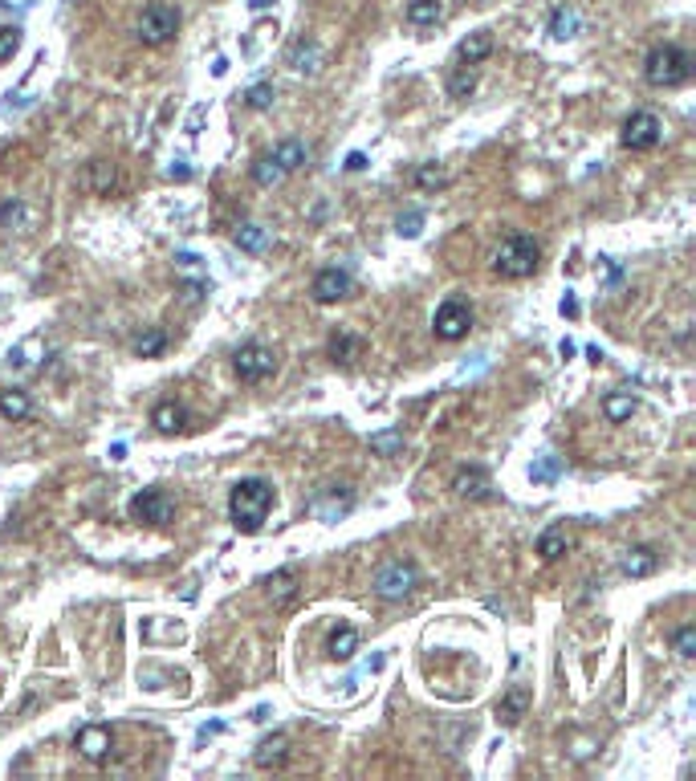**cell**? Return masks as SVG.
Wrapping results in <instances>:
<instances>
[{
	"label": "cell",
	"instance_id": "48",
	"mask_svg": "<svg viewBox=\"0 0 696 781\" xmlns=\"http://www.w3.org/2000/svg\"><path fill=\"white\" fill-rule=\"evenodd\" d=\"M175 260H180V265H188V268H192V265H200V257H196V252H180V257H175Z\"/></svg>",
	"mask_w": 696,
	"mask_h": 781
},
{
	"label": "cell",
	"instance_id": "29",
	"mask_svg": "<svg viewBox=\"0 0 696 781\" xmlns=\"http://www.w3.org/2000/svg\"><path fill=\"white\" fill-rule=\"evenodd\" d=\"M33 411V403H29V395L25 390H17V387H9V390H0V415H5V419H25V415Z\"/></svg>",
	"mask_w": 696,
	"mask_h": 781
},
{
	"label": "cell",
	"instance_id": "2",
	"mask_svg": "<svg viewBox=\"0 0 696 781\" xmlns=\"http://www.w3.org/2000/svg\"><path fill=\"white\" fill-rule=\"evenodd\" d=\"M644 78L652 81L655 89H676L692 78V53L680 45H655L652 53L644 57Z\"/></svg>",
	"mask_w": 696,
	"mask_h": 781
},
{
	"label": "cell",
	"instance_id": "5",
	"mask_svg": "<svg viewBox=\"0 0 696 781\" xmlns=\"http://www.w3.org/2000/svg\"><path fill=\"white\" fill-rule=\"evenodd\" d=\"M175 29H180V8L164 5V0H155V5L143 8V16H139V41L143 45H167V41L175 37Z\"/></svg>",
	"mask_w": 696,
	"mask_h": 781
},
{
	"label": "cell",
	"instance_id": "38",
	"mask_svg": "<svg viewBox=\"0 0 696 781\" xmlns=\"http://www.w3.org/2000/svg\"><path fill=\"white\" fill-rule=\"evenodd\" d=\"M672 647H676L680 659H692L696 655V626H680V631L672 635Z\"/></svg>",
	"mask_w": 696,
	"mask_h": 781
},
{
	"label": "cell",
	"instance_id": "14",
	"mask_svg": "<svg viewBox=\"0 0 696 781\" xmlns=\"http://www.w3.org/2000/svg\"><path fill=\"white\" fill-rule=\"evenodd\" d=\"M297 590H302V569L297 566H281L265 578V594L273 598V607H289Z\"/></svg>",
	"mask_w": 696,
	"mask_h": 781
},
{
	"label": "cell",
	"instance_id": "19",
	"mask_svg": "<svg viewBox=\"0 0 696 781\" xmlns=\"http://www.w3.org/2000/svg\"><path fill=\"white\" fill-rule=\"evenodd\" d=\"M489 53H493V33H489V29L468 33V37L456 45V61H460V65H481Z\"/></svg>",
	"mask_w": 696,
	"mask_h": 781
},
{
	"label": "cell",
	"instance_id": "45",
	"mask_svg": "<svg viewBox=\"0 0 696 781\" xmlns=\"http://www.w3.org/2000/svg\"><path fill=\"white\" fill-rule=\"evenodd\" d=\"M558 309H562V317H578V301H574V293H566Z\"/></svg>",
	"mask_w": 696,
	"mask_h": 781
},
{
	"label": "cell",
	"instance_id": "13",
	"mask_svg": "<svg viewBox=\"0 0 696 781\" xmlns=\"http://www.w3.org/2000/svg\"><path fill=\"white\" fill-rule=\"evenodd\" d=\"M452 488H456V496H465V501H489L493 496V480L481 464H465V468L452 476Z\"/></svg>",
	"mask_w": 696,
	"mask_h": 781
},
{
	"label": "cell",
	"instance_id": "42",
	"mask_svg": "<svg viewBox=\"0 0 696 781\" xmlns=\"http://www.w3.org/2000/svg\"><path fill=\"white\" fill-rule=\"evenodd\" d=\"M204 114H208V106H196V110H192V118H188V135H200V122H204Z\"/></svg>",
	"mask_w": 696,
	"mask_h": 781
},
{
	"label": "cell",
	"instance_id": "11",
	"mask_svg": "<svg viewBox=\"0 0 696 781\" xmlns=\"http://www.w3.org/2000/svg\"><path fill=\"white\" fill-rule=\"evenodd\" d=\"M351 289H354V281H351L346 268H322V273L314 277V285H310L314 301H322V306H334V301L351 297Z\"/></svg>",
	"mask_w": 696,
	"mask_h": 781
},
{
	"label": "cell",
	"instance_id": "15",
	"mask_svg": "<svg viewBox=\"0 0 696 781\" xmlns=\"http://www.w3.org/2000/svg\"><path fill=\"white\" fill-rule=\"evenodd\" d=\"M326 354L334 358V362L351 366V362H359V358L367 354V338H362V334H351V330H338V334H330Z\"/></svg>",
	"mask_w": 696,
	"mask_h": 781
},
{
	"label": "cell",
	"instance_id": "26",
	"mask_svg": "<svg viewBox=\"0 0 696 781\" xmlns=\"http://www.w3.org/2000/svg\"><path fill=\"white\" fill-rule=\"evenodd\" d=\"M566 550H570V537H566V529H562V525H550L546 533L538 537V553H541V561H558Z\"/></svg>",
	"mask_w": 696,
	"mask_h": 781
},
{
	"label": "cell",
	"instance_id": "23",
	"mask_svg": "<svg viewBox=\"0 0 696 781\" xmlns=\"http://www.w3.org/2000/svg\"><path fill=\"white\" fill-rule=\"evenodd\" d=\"M306 155H310V151H306V143H302V138H281V143L273 146V163H277V167L286 171V175H289V171H297V167H302V163H306Z\"/></svg>",
	"mask_w": 696,
	"mask_h": 781
},
{
	"label": "cell",
	"instance_id": "35",
	"mask_svg": "<svg viewBox=\"0 0 696 781\" xmlns=\"http://www.w3.org/2000/svg\"><path fill=\"white\" fill-rule=\"evenodd\" d=\"M416 187L419 192H444V187H448V175H444L440 167H432V163H424V167L416 171Z\"/></svg>",
	"mask_w": 696,
	"mask_h": 781
},
{
	"label": "cell",
	"instance_id": "43",
	"mask_svg": "<svg viewBox=\"0 0 696 781\" xmlns=\"http://www.w3.org/2000/svg\"><path fill=\"white\" fill-rule=\"evenodd\" d=\"M362 167H367V155H362V151L346 155V171H362Z\"/></svg>",
	"mask_w": 696,
	"mask_h": 781
},
{
	"label": "cell",
	"instance_id": "27",
	"mask_svg": "<svg viewBox=\"0 0 696 781\" xmlns=\"http://www.w3.org/2000/svg\"><path fill=\"white\" fill-rule=\"evenodd\" d=\"M440 16H444L440 0H408V24H416V29H428V24H436Z\"/></svg>",
	"mask_w": 696,
	"mask_h": 781
},
{
	"label": "cell",
	"instance_id": "37",
	"mask_svg": "<svg viewBox=\"0 0 696 781\" xmlns=\"http://www.w3.org/2000/svg\"><path fill=\"white\" fill-rule=\"evenodd\" d=\"M164 346H167V334L164 330H147L139 342H135V354H139V358H155V354H164Z\"/></svg>",
	"mask_w": 696,
	"mask_h": 781
},
{
	"label": "cell",
	"instance_id": "4",
	"mask_svg": "<svg viewBox=\"0 0 696 781\" xmlns=\"http://www.w3.org/2000/svg\"><path fill=\"white\" fill-rule=\"evenodd\" d=\"M371 586H375V594L383 602H403L419 586V566L416 561L395 558V561H387V566H379V574H375V582Z\"/></svg>",
	"mask_w": 696,
	"mask_h": 781
},
{
	"label": "cell",
	"instance_id": "25",
	"mask_svg": "<svg viewBox=\"0 0 696 781\" xmlns=\"http://www.w3.org/2000/svg\"><path fill=\"white\" fill-rule=\"evenodd\" d=\"M354 651H359V631H354L351 623H343L334 635L326 639V655L330 659H351Z\"/></svg>",
	"mask_w": 696,
	"mask_h": 781
},
{
	"label": "cell",
	"instance_id": "47",
	"mask_svg": "<svg viewBox=\"0 0 696 781\" xmlns=\"http://www.w3.org/2000/svg\"><path fill=\"white\" fill-rule=\"evenodd\" d=\"M216 732H224V724H221V720H216V724H204V729H200V740L216 737Z\"/></svg>",
	"mask_w": 696,
	"mask_h": 781
},
{
	"label": "cell",
	"instance_id": "49",
	"mask_svg": "<svg viewBox=\"0 0 696 781\" xmlns=\"http://www.w3.org/2000/svg\"><path fill=\"white\" fill-rule=\"evenodd\" d=\"M110 460H127V444H115V447H110Z\"/></svg>",
	"mask_w": 696,
	"mask_h": 781
},
{
	"label": "cell",
	"instance_id": "36",
	"mask_svg": "<svg viewBox=\"0 0 696 781\" xmlns=\"http://www.w3.org/2000/svg\"><path fill=\"white\" fill-rule=\"evenodd\" d=\"M400 447H403V431H400V428L375 431V436H371V452H379V456H395Z\"/></svg>",
	"mask_w": 696,
	"mask_h": 781
},
{
	"label": "cell",
	"instance_id": "28",
	"mask_svg": "<svg viewBox=\"0 0 696 781\" xmlns=\"http://www.w3.org/2000/svg\"><path fill=\"white\" fill-rule=\"evenodd\" d=\"M558 476H562V456L541 452L538 460L530 464V480H533V485H554Z\"/></svg>",
	"mask_w": 696,
	"mask_h": 781
},
{
	"label": "cell",
	"instance_id": "32",
	"mask_svg": "<svg viewBox=\"0 0 696 781\" xmlns=\"http://www.w3.org/2000/svg\"><path fill=\"white\" fill-rule=\"evenodd\" d=\"M240 98H245L249 110H269L273 98H277V89H273V81H257V86H249Z\"/></svg>",
	"mask_w": 696,
	"mask_h": 781
},
{
	"label": "cell",
	"instance_id": "17",
	"mask_svg": "<svg viewBox=\"0 0 696 781\" xmlns=\"http://www.w3.org/2000/svg\"><path fill=\"white\" fill-rule=\"evenodd\" d=\"M253 761H257V769H281V765L289 761V732H273V737H265L261 745H257Z\"/></svg>",
	"mask_w": 696,
	"mask_h": 781
},
{
	"label": "cell",
	"instance_id": "40",
	"mask_svg": "<svg viewBox=\"0 0 696 781\" xmlns=\"http://www.w3.org/2000/svg\"><path fill=\"white\" fill-rule=\"evenodd\" d=\"M419 228H424V212H419V208L403 212V216L395 220V232H400V236H408V240H411V236H419Z\"/></svg>",
	"mask_w": 696,
	"mask_h": 781
},
{
	"label": "cell",
	"instance_id": "8",
	"mask_svg": "<svg viewBox=\"0 0 696 781\" xmlns=\"http://www.w3.org/2000/svg\"><path fill=\"white\" fill-rule=\"evenodd\" d=\"M172 513H175V504L164 488H143V493L131 496V517L139 521V525H167Z\"/></svg>",
	"mask_w": 696,
	"mask_h": 781
},
{
	"label": "cell",
	"instance_id": "33",
	"mask_svg": "<svg viewBox=\"0 0 696 781\" xmlns=\"http://www.w3.org/2000/svg\"><path fill=\"white\" fill-rule=\"evenodd\" d=\"M476 89V70L460 65L456 73H448V98H468Z\"/></svg>",
	"mask_w": 696,
	"mask_h": 781
},
{
	"label": "cell",
	"instance_id": "18",
	"mask_svg": "<svg viewBox=\"0 0 696 781\" xmlns=\"http://www.w3.org/2000/svg\"><path fill=\"white\" fill-rule=\"evenodd\" d=\"M530 712V688H522V683H517V688H509L505 696L497 700V720L505 724V729H513V724H522V716Z\"/></svg>",
	"mask_w": 696,
	"mask_h": 781
},
{
	"label": "cell",
	"instance_id": "22",
	"mask_svg": "<svg viewBox=\"0 0 696 781\" xmlns=\"http://www.w3.org/2000/svg\"><path fill=\"white\" fill-rule=\"evenodd\" d=\"M82 187L86 192H94V195H107L110 187H115V163L90 159L86 163V171H82Z\"/></svg>",
	"mask_w": 696,
	"mask_h": 781
},
{
	"label": "cell",
	"instance_id": "46",
	"mask_svg": "<svg viewBox=\"0 0 696 781\" xmlns=\"http://www.w3.org/2000/svg\"><path fill=\"white\" fill-rule=\"evenodd\" d=\"M183 297H188V301H200V297H204V285H200V281H188V285H183Z\"/></svg>",
	"mask_w": 696,
	"mask_h": 781
},
{
	"label": "cell",
	"instance_id": "34",
	"mask_svg": "<svg viewBox=\"0 0 696 781\" xmlns=\"http://www.w3.org/2000/svg\"><path fill=\"white\" fill-rule=\"evenodd\" d=\"M253 179H257L261 187H273V183H281V179H286V171L273 163V155H261V159L253 163Z\"/></svg>",
	"mask_w": 696,
	"mask_h": 781
},
{
	"label": "cell",
	"instance_id": "12",
	"mask_svg": "<svg viewBox=\"0 0 696 781\" xmlns=\"http://www.w3.org/2000/svg\"><path fill=\"white\" fill-rule=\"evenodd\" d=\"M74 745H78V753H82L86 761L99 765V761H107V757H110V748H115V737H110L107 724H86V729H78Z\"/></svg>",
	"mask_w": 696,
	"mask_h": 781
},
{
	"label": "cell",
	"instance_id": "50",
	"mask_svg": "<svg viewBox=\"0 0 696 781\" xmlns=\"http://www.w3.org/2000/svg\"><path fill=\"white\" fill-rule=\"evenodd\" d=\"M269 5H277V0H249V8H253V13H261V8H269Z\"/></svg>",
	"mask_w": 696,
	"mask_h": 781
},
{
	"label": "cell",
	"instance_id": "44",
	"mask_svg": "<svg viewBox=\"0 0 696 781\" xmlns=\"http://www.w3.org/2000/svg\"><path fill=\"white\" fill-rule=\"evenodd\" d=\"M167 175H172V179H188V175H192V167H188L183 159H175L172 167H167Z\"/></svg>",
	"mask_w": 696,
	"mask_h": 781
},
{
	"label": "cell",
	"instance_id": "39",
	"mask_svg": "<svg viewBox=\"0 0 696 781\" xmlns=\"http://www.w3.org/2000/svg\"><path fill=\"white\" fill-rule=\"evenodd\" d=\"M21 224H25V203L21 200L0 203V228H21Z\"/></svg>",
	"mask_w": 696,
	"mask_h": 781
},
{
	"label": "cell",
	"instance_id": "41",
	"mask_svg": "<svg viewBox=\"0 0 696 781\" xmlns=\"http://www.w3.org/2000/svg\"><path fill=\"white\" fill-rule=\"evenodd\" d=\"M21 49V29H0V61Z\"/></svg>",
	"mask_w": 696,
	"mask_h": 781
},
{
	"label": "cell",
	"instance_id": "9",
	"mask_svg": "<svg viewBox=\"0 0 696 781\" xmlns=\"http://www.w3.org/2000/svg\"><path fill=\"white\" fill-rule=\"evenodd\" d=\"M468 325H473V309H468L465 301H460V297L440 301V309H436V317H432L436 338L456 342V338H465V334H468Z\"/></svg>",
	"mask_w": 696,
	"mask_h": 781
},
{
	"label": "cell",
	"instance_id": "20",
	"mask_svg": "<svg viewBox=\"0 0 696 781\" xmlns=\"http://www.w3.org/2000/svg\"><path fill=\"white\" fill-rule=\"evenodd\" d=\"M655 566H660V553L652 550V545H635V550H627L623 553V574L627 578H647V574H655Z\"/></svg>",
	"mask_w": 696,
	"mask_h": 781
},
{
	"label": "cell",
	"instance_id": "24",
	"mask_svg": "<svg viewBox=\"0 0 696 781\" xmlns=\"http://www.w3.org/2000/svg\"><path fill=\"white\" fill-rule=\"evenodd\" d=\"M578 29H582V16H578V8H574V5H562V8H554V13H550V37L566 41V37H574Z\"/></svg>",
	"mask_w": 696,
	"mask_h": 781
},
{
	"label": "cell",
	"instance_id": "16",
	"mask_svg": "<svg viewBox=\"0 0 696 781\" xmlns=\"http://www.w3.org/2000/svg\"><path fill=\"white\" fill-rule=\"evenodd\" d=\"M151 423H155V431H164V436H175V431L188 428V407L175 403V399H159V403L151 407Z\"/></svg>",
	"mask_w": 696,
	"mask_h": 781
},
{
	"label": "cell",
	"instance_id": "6",
	"mask_svg": "<svg viewBox=\"0 0 696 781\" xmlns=\"http://www.w3.org/2000/svg\"><path fill=\"white\" fill-rule=\"evenodd\" d=\"M232 371L240 382H265L277 371V354H273L265 342H245V346L232 354Z\"/></svg>",
	"mask_w": 696,
	"mask_h": 781
},
{
	"label": "cell",
	"instance_id": "31",
	"mask_svg": "<svg viewBox=\"0 0 696 781\" xmlns=\"http://www.w3.org/2000/svg\"><path fill=\"white\" fill-rule=\"evenodd\" d=\"M237 249H245V252H265V249H269V232H265L261 224H240V228H237Z\"/></svg>",
	"mask_w": 696,
	"mask_h": 781
},
{
	"label": "cell",
	"instance_id": "30",
	"mask_svg": "<svg viewBox=\"0 0 696 781\" xmlns=\"http://www.w3.org/2000/svg\"><path fill=\"white\" fill-rule=\"evenodd\" d=\"M635 395H607L603 399V415H607V423H623V419H631L635 415Z\"/></svg>",
	"mask_w": 696,
	"mask_h": 781
},
{
	"label": "cell",
	"instance_id": "1",
	"mask_svg": "<svg viewBox=\"0 0 696 781\" xmlns=\"http://www.w3.org/2000/svg\"><path fill=\"white\" fill-rule=\"evenodd\" d=\"M273 509V485L265 476H245L229 493V517L240 533H257Z\"/></svg>",
	"mask_w": 696,
	"mask_h": 781
},
{
	"label": "cell",
	"instance_id": "3",
	"mask_svg": "<svg viewBox=\"0 0 696 781\" xmlns=\"http://www.w3.org/2000/svg\"><path fill=\"white\" fill-rule=\"evenodd\" d=\"M538 257H541V244L525 232H513L501 240L497 257H493V268H497L501 277H509V281H522V277H533Z\"/></svg>",
	"mask_w": 696,
	"mask_h": 781
},
{
	"label": "cell",
	"instance_id": "7",
	"mask_svg": "<svg viewBox=\"0 0 696 781\" xmlns=\"http://www.w3.org/2000/svg\"><path fill=\"white\" fill-rule=\"evenodd\" d=\"M660 138H663V122L652 110L627 114V122H623V146L627 151H652V146H660Z\"/></svg>",
	"mask_w": 696,
	"mask_h": 781
},
{
	"label": "cell",
	"instance_id": "10",
	"mask_svg": "<svg viewBox=\"0 0 696 781\" xmlns=\"http://www.w3.org/2000/svg\"><path fill=\"white\" fill-rule=\"evenodd\" d=\"M354 509V493L346 485H326L318 496L310 501V513H318L326 525H334L338 517H346V513Z\"/></svg>",
	"mask_w": 696,
	"mask_h": 781
},
{
	"label": "cell",
	"instance_id": "21",
	"mask_svg": "<svg viewBox=\"0 0 696 781\" xmlns=\"http://www.w3.org/2000/svg\"><path fill=\"white\" fill-rule=\"evenodd\" d=\"M318 61H322V45L314 37H297L289 45V65L297 73H318Z\"/></svg>",
	"mask_w": 696,
	"mask_h": 781
},
{
	"label": "cell",
	"instance_id": "51",
	"mask_svg": "<svg viewBox=\"0 0 696 781\" xmlns=\"http://www.w3.org/2000/svg\"><path fill=\"white\" fill-rule=\"evenodd\" d=\"M558 350H562V358H570V354H574V350H578V346H574L570 338H562V346H558Z\"/></svg>",
	"mask_w": 696,
	"mask_h": 781
}]
</instances>
